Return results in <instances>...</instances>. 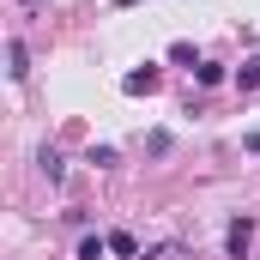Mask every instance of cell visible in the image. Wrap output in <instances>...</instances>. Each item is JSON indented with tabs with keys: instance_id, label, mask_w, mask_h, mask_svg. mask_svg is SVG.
<instances>
[{
	"instance_id": "5",
	"label": "cell",
	"mask_w": 260,
	"mask_h": 260,
	"mask_svg": "<svg viewBox=\"0 0 260 260\" xmlns=\"http://www.w3.org/2000/svg\"><path fill=\"white\" fill-rule=\"evenodd\" d=\"M109 254H121V260H133V254H139V242H133L127 230H115V236H109Z\"/></svg>"
},
{
	"instance_id": "1",
	"label": "cell",
	"mask_w": 260,
	"mask_h": 260,
	"mask_svg": "<svg viewBox=\"0 0 260 260\" xmlns=\"http://www.w3.org/2000/svg\"><path fill=\"white\" fill-rule=\"evenodd\" d=\"M248 242H254V218H236V224H230V236H224L230 260H248Z\"/></svg>"
},
{
	"instance_id": "6",
	"label": "cell",
	"mask_w": 260,
	"mask_h": 260,
	"mask_svg": "<svg viewBox=\"0 0 260 260\" xmlns=\"http://www.w3.org/2000/svg\"><path fill=\"white\" fill-rule=\"evenodd\" d=\"M194 79H200V85H224V67H218V61H200Z\"/></svg>"
},
{
	"instance_id": "2",
	"label": "cell",
	"mask_w": 260,
	"mask_h": 260,
	"mask_svg": "<svg viewBox=\"0 0 260 260\" xmlns=\"http://www.w3.org/2000/svg\"><path fill=\"white\" fill-rule=\"evenodd\" d=\"M121 91H127V97H145V91H157V67H133L127 79H121Z\"/></svg>"
},
{
	"instance_id": "8",
	"label": "cell",
	"mask_w": 260,
	"mask_h": 260,
	"mask_svg": "<svg viewBox=\"0 0 260 260\" xmlns=\"http://www.w3.org/2000/svg\"><path fill=\"white\" fill-rule=\"evenodd\" d=\"M43 176H49V182H61V176H67V164L55 157V151H43Z\"/></svg>"
},
{
	"instance_id": "4",
	"label": "cell",
	"mask_w": 260,
	"mask_h": 260,
	"mask_svg": "<svg viewBox=\"0 0 260 260\" xmlns=\"http://www.w3.org/2000/svg\"><path fill=\"white\" fill-rule=\"evenodd\" d=\"M109 254V236H79V260H103Z\"/></svg>"
},
{
	"instance_id": "10",
	"label": "cell",
	"mask_w": 260,
	"mask_h": 260,
	"mask_svg": "<svg viewBox=\"0 0 260 260\" xmlns=\"http://www.w3.org/2000/svg\"><path fill=\"white\" fill-rule=\"evenodd\" d=\"M24 6H30V0H24Z\"/></svg>"
},
{
	"instance_id": "9",
	"label": "cell",
	"mask_w": 260,
	"mask_h": 260,
	"mask_svg": "<svg viewBox=\"0 0 260 260\" xmlns=\"http://www.w3.org/2000/svg\"><path fill=\"white\" fill-rule=\"evenodd\" d=\"M121 6H133V0H121Z\"/></svg>"
},
{
	"instance_id": "3",
	"label": "cell",
	"mask_w": 260,
	"mask_h": 260,
	"mask_svg": "<svg viewBox=\"0 0 260 260\" xmlns=\"http://www.w3.org/2000/svg\"><path fill=\"white\" fill-rule=\"evenodd\" d=\"M6 73H12V79H24V73H30V49H24L18 37L6 43Z\"/></svg>"
},
{
	"instance_id": "7",
	"label": "cell",
	"mask_w": 260,
	"mask_h": 260,
	"mask_svg": "<svg viewBox=\"0 0 260 260\" xmlns=\"http://www.w3.org/2000/svg\"><path fill=\"white\" fill-rule=\"evenodd\" d=\"M236 85H242V91H254V85H260V55H254V61H242V73H236Z\"/></svg>"
}]
</instances>
